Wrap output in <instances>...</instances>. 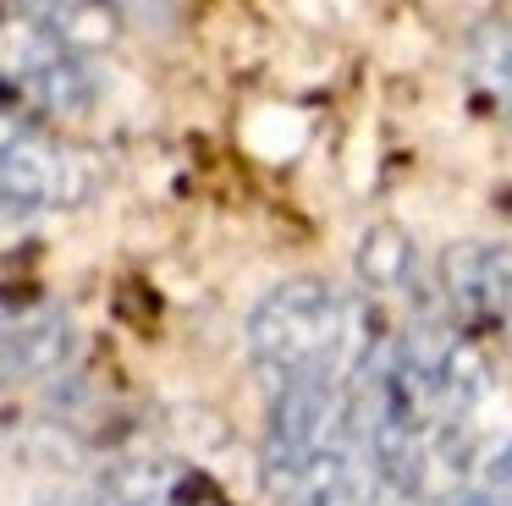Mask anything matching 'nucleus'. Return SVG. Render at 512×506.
I'll return each instance as SVG.
<instances>
[{
    "label": "nucleus",
    "instance_id": "1",
    "mask_svg": "<svg viewBox=\"0 0 512 506\" xmlns=\"http://www.w3.org/2000/svg\"><path fill=\"white\" fill-rule=\"evenodd\" d=\"M364 396L358 385H276L265 424V490L276 506H353L364 484Z\"/></svg>",
    "mask_w": 512,
    "mask_h": 506
},
{
    "label": "nucleus",
    "instance_id": "2",
    "mask_svg": "<svg viewBox=\"0 0 512 506\" xmlns=\"http://www.w3.org/2000/svg\"><path fill=\"white\" fill-rule=\"evenodd\" d=\"M248 358L270 385L336 380L358 385L380 358V330L358 297L320 275H292L270 286L248 314Z\"/></svg>",
    "mask_w": 512,
    "mask_h": 506
},
{
    "label": "nucleus",
    "instance_id": "3",
    "mask_svg": "<svg viewBox=\"0 0 512 506\" xmlns=\"http://www.w3.org/2000/svg\"><path fill=\"white\" fill-rule=\"evenodd\" d=\"M100 193V165L39 116L0 105V198L12 209H78Z\"/></svg>",
    "mask_w": 512,
    "mask_h": 506
},
{
    "label": "nucleus",
    "instance_id": "4",
    "mask_svg": "<svg viewBox=\"0 0 512 506\" xmlns=\"http://www.w3.org/2000/svg\"><path fill=\"white\" fill-rule=\"evenodd\" d=\"M0 105H17L50 121L83 116L94 105L89 55L39 22L6 17L0 22Z\"/></svg>",
    "mask_w": 512,
    "mask_h": 506
},
{
    "label": "nucleus",
    "instance_id": "5",
    "mask_svg": "<svg viewBox=\"0 0 512 506\" xmlns=\"http://www.w3.org/2000/svg\"><path fill=\"white\" fill-rule=\"evenodd\" d=\"M67 352H72V325L50 297L0 286V391L61 369Z\"/></svg>",
    "mask_w": 512,
    "mask_h": 506
},
{
    "label": "nucleus",
    "instance_id": "6",
    "mask_svg": "<svg viewBox=\"0 0 512 506\" xmlns=\"http://www.w3.org/2000/svg\"><path fill=\"white\" fill-rule=\"evenodd\" d=\"M512 281V248L496 242H452L441 253V292L463 330H490L501 292Z\"/></svg>",
    "mask_w": 512,
    "mask_h": 506
},
{
    "label": "nucleus",
    "instance_id": "7",
    "mask_svg": "<svg viewBox=\"0 0 512 506\" xmlns=\"http://www.w3.org/2000/svg\"><path fill=\"white\" fill-rule=\"evenodd\" d=\"M89 506H226L215 495L210 479H199L182 462H160V457H138L111 468L94 484Z\"/></svg>",
    "mask_w": 512,
    "mask_h": 506
},
{
    "label": "nucleus",
    "instance_id": "8",
    "mask_svg": "<svg viewBox=\"0 0 512 506\" xmlns=\"http://www.w3.org/2000/svg\"><path fill=\"white\" fill-rule=\"evenodd\" d=\"M463 77L490 116L512 121V22H474L463 33Z\"/></svg>",
    "mask_w": 512,
    "mask_h": 506
},
{
    "label": "nucleus",
    "instance_id": "9",
    "mask_svg": "<svg viewBox=\"0 0 512 506\" xmlns=\"http://www.w3.org/2000/svg\"><path fill=\"white\" fill-rule=\"evenodd\" d=\"M12 6H17V17L61 33V39L78 44V50L100 44L116 22V0H12Z\"/></svg>",
    "mask_w": 512,
    "mask_h": 506
},
{
    "label": "nucleus",
    "instance_id": "10",
    "mask_svg": "<svg viewBox=\"0 0 512 506\" xmlns=\"http://www.w3.org/2000/svg\"><path fill=\"white\" fill-rule=\"evenodd\" d=\"M358 281L369 286V292H402V286L413 281V242L402 237L397 226H369L364 242H358Z\"/></svg>",
    "mask_w": 512,
    "mask_h": 506
},
{
    "label": "nucleus",
    "instance_id": "11",
    "mask_svg": "<svg viewBox=\"0 0 512 506\" xmlns=\"http://www.w3.org/2000/svg\"><path fill=\"white\" fill-rule=\"evenodd\" d=\"M485 495H512V440L490 457V468H485Z\"/></svg>",
    "mask_w": 512,
    "mask_h": 506
},
{
    "label": "nucleus",
    "instance_id": "12",
    "mask_svg": "<svg viewBox=\"0 0 512 506\" xmlns=\"http://www.w3.org/2000/svg\"><path fill=\"white\" fill-rule=\"evenodd\" d=\"M490 330H496V336H501V347L512 352V281H507V292H501L496 314H490Z\"/></svg>",
    "mask_w": 512,
    "mask_h": 506
},
{
    "label": "nucleus",
    "instance_id": "13",
    "mask_svg": "<svg viewBox=\"0 0 512 506\" xmlns=\"http://www.w3.org/2000/svg\"><path fill=\"white\" fill-rule=\"evenodd\" d=\"M17 231H23V209H12L6 198H0V253L17 242Z\"/></svg>",
    "mask_w": 512,
    "mask_h": 506
},
{
    "label": "nucleus",
    "instance_id": "14",
    "mask_svg": "<svg viewBox=\"0 0 512 506\" xmlns=\"http://www.w3.org/2000/svg\"><path fill=\"white\" fill-rule=\"evenodd\" d=\"M435 506H496V495H485V490H463V495H446V501H435Z\"/></svg>",
    "mask_w": 512,
    "mask_h": 506
}]
</instances>
